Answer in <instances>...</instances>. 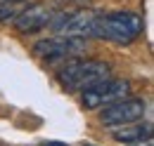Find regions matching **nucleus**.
Wrapping results in <instances>:
<instances>
[{
	"instance_id": "nucleus-7",
	"label": "nucleus",
	"mask_w": 154,
	"mask_h": 146,
	"mask_svg": "<svg viewBox=\"0 0 154 146\" xmlns=\"http://www.w3.org/2000/svg\"><path fill=\"white\" fill-rule=\"evenodd\" d=\"M50 19H52L50 7L36 2V5L24 7L19 14H17V19H14V28H17L19 33H33V31H40L43 26H48Z\"/></svg>"
},
{
	"instance_id": "nucleus-2",
	"label": "nucleus",
	"mask_w": 154,
	"mask_h": 146,
	"mask_svg": "<svg viewBox=\"0 0 154 146\" xmlns=\"http://www.w3.org/2000/svg\"><path fill=\"white\" fill-rule=\"evenodd\" d=\"M109 78V64L100 59H76L66 61L57 73V80L66 90H85Z\"/></svg>"
},
{
	"instance_id": "nucleus-3",
	"label": "nucleus",
	"mask_w": 154,
	"mask_h": 146,
	"mask_svg": "<svg viewBox=\"0 0 154 146\" xmlns=\"http://www.w3.org/2000/svg\"><path fill=\"white\" fill-rule=\"evenodd\" d=\"M145 113H147L145 99H140V97H126L121 101L107 104L102 109V113H100V123L104 127H121V125L142 120Z\"/></svg>"
},
{
	"instance_id": "nucleus-8",
	"label": "nucleus",
	"mask_w": 154,
	"mask_h": 146,
	"mask_svg": "<svg viewBox=\"0 0 154 146\" xmlns=\"http://www.w3.org/2000/svg\"><path fill=\"white\" fill-rule=\"evenodd\" d=\"M112 139L123 146H135L142 144L147 139H152V125L149 123H128L121 127H112Z\"/></svg>"
},
{
	"instance_id": "nucleus-4",
	"label": "nucleus",
	"mask_w": 154,
	"mask_h": 146,
	"mask_svg": "<svg viewBox=\"0 0 154 146\" xmlns=\"http://www.w3.org/2000/svg\"><path fill=\"white\" fill-rule=\"evenodd\" d=\"M131 92V83L121 78H107L102 83H95L83 90V106L85 109H102L107 104H114L126 99Z\"/></svg>"
},
{
	"instance_id": "nucleus-11",
	"label": "nucleus",
	"mask_w": 154,
	"mask_h": 146,
	"mask_svg": "<svg viewBox=\"0 0 154 146\" xmlns=\"http://www.w3.org/2000/svg\"><path fill=\"white\" fill-rule=\"evenodd\" d=\"M10 2H17V0H10Z\"/></svg>"
},
{
	"instance_id": "nucleus-5",
	"label": "nucleus",
	"mask_w": 154,
	"mask_h": 146,
	"mask_svg": "<svg viewBox=\"0 0 154 146\" xmlns=\"http://www.w3.org/2000/svg\"><path fill=\"white\" fill-rule=\"evenodd\" d=\"M85 50V40L83 38H69V36H52L38 40L33 45V52L48 61H66L71 57L81 54Z\"/></svg>"
},
{
	"instance_id": "nucleus-6",
	"label": "nucleus",
	"mask_w": 154,
	"mask_h": 146,
	"mask_svg": "<svg viewBox=\"0 0 154 146\" xmlns=\"http://www.w3.org/2000/svg\"><path fill=\"white\" fill-rule=\"evenodd\" d=\"M95 19L97 14L90 10H78V12H62L55 21H50V26L57 31L59 36H69V38H85L93 36L95 28Z\"/></svg>"
},
{
	"instance_id": "nucleus-9",
	"label": "nucleus",
	"mask_w": 154,
	"mask_h": 146,
	"mask_svg": "<svg viewBox=\"0 0 154 146\" xmlns=\"http://www.w3.org/2000/svg\"><path fill=\"white\" fill-rule=\"evenodd\" d=\"M19 14V7L17 2H10V0H0V21H14Z\"/></svg>"
},
{
	"instance_id": "nucleus-1",
	"label": "nucleus",
	"mask_w": 154,
	"mask_h": 146,
	"mask_svg": "<svg viewBox=\"0 0 154 146\" xmlns=\"http://www.w3.org/2000/svg\"><path fill=\"white\" fill-rule=\"evenodd\" d=\"M142 33V17L135 12H112L97 14L93 36L104 38L116 45H128Z\"/></svg>"
},
{
	"instance_id": "nucleus-10",
	"label": "nucleus",
	"mask_w": 154,
	"mask_h": 146,
	"mask_svg": "<svg viewBox=\"0 0 154 146\" xmlns=\"http://www.w3.org/2000/svg\"><path fill=\"white\" fill-rule=\"evenodd\" d=\"M83 146H95V144H83Z\"/></svg>"
}]
</instances>
